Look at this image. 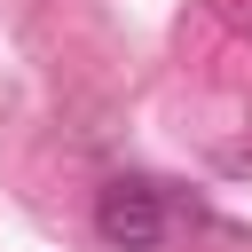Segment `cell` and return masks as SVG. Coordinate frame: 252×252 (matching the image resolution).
Listing matches in <instances>:
<instances>
[{
  "instance_id": "obj_1",
  "label": "cell",
  "mask_w": 252,
  "mask_h": 252,
  "mask_svg": "<svg viewBox=\"0 0 252 252\" xmlns=\"http://www.w3.org/2000/svg\"><path fill=\"white\" fill-rule=\"evenodd\" d=\"M94 236L110 252H158V236H165V189L142 181V173L102 181L94 189Z\"/></svg>"
}]
</instances>
